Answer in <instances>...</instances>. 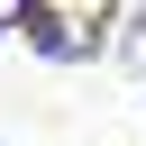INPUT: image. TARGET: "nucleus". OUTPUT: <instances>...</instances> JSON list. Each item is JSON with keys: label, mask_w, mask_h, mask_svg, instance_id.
Instances as JSON below:
<instances>
[{"label": "nucleus", "mask_w": 146, "mask_h": 146, "mask_svg": "<svg viewBox=\"0 0 146 146\" xmlns=\"http://www.w3.org/2000/svg\"><path fill=\"white\" fill-rule=\"evenodd\" d=\"M27 9H36V0H0V27H9V18H27Z\"/></svg>", "instance_id": "1"}]
</instances>
